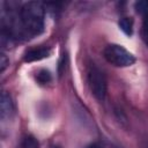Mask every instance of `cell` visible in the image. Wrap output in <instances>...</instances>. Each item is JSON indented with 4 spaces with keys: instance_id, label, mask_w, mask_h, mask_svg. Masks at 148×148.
Listing matches in <instances>:
<instances>
[{
    "instance_id": "277c9868",
    "label": "cell",
    "mask_w": 148,
    "mask_h": 148,
    "mask_svg": "<svg viewBox=\"0 0 148 148\" xmlns=\"http://www.w3.org/2000/svg\"><path fill=\"white\" fill-rule=\"evenodd\" d=\"M50 56V50L46 47H37V49H31L29 50L25 56H24V61L31 62V61H37L40 59H44Z\"/></svg>"
},
{
    "instance_id": "8fae6325",
    "label": "cell",
    "mask_w": 148,
    "mask_h": 148,
    "mask_svg": "<svg viewBox=\"0 0 148 148\" xmlns=\"http://www.w3.org/2000/svg\"><path fill=\"white\" fill-rule=\"evenodd\" d=\"M8 64H9V61L7 60L6 56L5 54H1V57H0V71L3 72L6 69V67H7Z\"/></svg>"
},
{
    "instance_id": "30bf717a",
    "label": "cell",
    "mask_w": 148,
    "mask_h": 148,
    "mask_svg": "<svg viewBox=\"0 0 148 148\" xmlns=\"http://www.w3.org/2000/svg\"><path fill=\"white\" fill-rule=\"evenodd\" d=\"M136 8H138V12H148V2L147 1H140V2H136Z\"/></svg>"
},
{
    "instance_id": "9c48e42d",
    "label": "cell",
    "mask_w": 148,
    "mask_h": 148,
    "mask_svg": "<svg viewBox=\"0 0 148 148\" xmlns=\"http://www.w3.org/2000/svg\"><path fill=\"white\" fill-rule=\"evenodd\" d=\"M37 80L40 82V83H46L51 80V75L49 73V71H40L38 74H37Z\"/></svg>"
},
{
    "instance_id": "52a82bcc",
    "label": "cell",
    "mask_w": 148,
    "mask_h": 148,
    "mask_svg": "<svg viewBox=\"0 0 148 148\" xmlns=\"http://www.w3.org/2000/svg\"><path fill=\"white\" fill-rule=\"evenodd\" d=\"M21 148H39V143H38L37 139H35L31 135H28L23 139V141L21 143Z\"/></svg>"
},
{
    "instance_id": "ba28073f",
    "label": "cell",
    "mask_w": 148,
    "mask_h": 148,
    "mask_svg": "<svg viewBox=\"0 0 148 148\" xmlns=\"http://www.w3.org/2000/svg\"><path fill=\"white\" fill-rule=\"evenodd\" d=\"M141 35H142V39H143L145 44L148 46V12L146 13L145 18H143L142 29H141Z\"/></svg>"
},
{
    "instance_id": "7c38bea8",
    "label": "cell",
    "mask_w": 148,
    "mask_h": 148,
    "mask_svg": "<svg viewBox=\"0 0 148 148\" xmlns=\"http://www.w3.org/2000/svg\"><path fill=\"white\" fill-rule=\"evenodd\" d=\"M88 148H102V147H101L98 143H92V145H90Z\"/></svg>"
},
{
    "instance_id": "3957f363",
    "label": "cell",
    "mask_w": 148,
    "mask_h": 148,
    "mask_svg": "<svg viewBox=\"0 0 148 148\" xmlns=\"http://www.w3.org/2000/svg\"><path fill=\"white\" fill-rule=\"evenodd\" d=\"M87 77H88V84L91 94L95 96L96 99L104 101L106 96V88H108L104 73L95 65H91L88 69Z\"/></svg>"
},
{
    "instance_id": "5b68a950",
    "label": "cell",
    "mask_w": 148,
    "mask_h": 148,
    "mask_svg": "<svg viewBox=\"0 0 148 148\" xmlns=\"http://www.w3.org/2000/svg\"><path fill=\"white\" fill-rule=\"evenodd\" d=\"M0 110H1V118L5 119L7 117H9V114L13 111V103L10 99V96L6 92L2 91L1 94V99H0Z\"/></svg>"
},
{
    "instance_id": "6da1fadb",
    "label": "cell",
    "mask_w": 148,
    "mask_h": 148,
    "mask_svg": "<svg viewBox=\"0 0 148 148\" xmlns=\"http://www.w3.org/2000/svg\"><path fill=\"white\" fill-rule=\"evenodd\" d=\"M21 22L30 35H38L44 29V9L38 2H27L20 12Z\"/></svg>"
},
{
    "instance_id": "8992f818",
    "label": "cell",
    "mask_w": 148,
    "mask_h": 148,
    "mask_svg": "<svg viewBox=\"0 0 148 148\" xmlns=\"http://www.w3.org/2000/svg\"><path fill=\"white\" fill-rule=\"evenodd\" d=\"M119 27L126 35H132V32H133V20L131 17H121L119 20Z\"/></svg>"
},
{
    "instance_id": "7a4b0ae2",
    "label": "cell",
    "mask_w": 148,
    "mask_h": 148,
    "mask_svg": "<svg viewBox=\"0 0 148 148\" xmlns=\"http://www.w3.org/2000/svg\"><path fill=\"white\" fill-rule=\"evenodd\" d=\"M104 58L108 62L117 67H127L135 62V57L124 46L110 44L104 49Z\"/></svg>"
}]
</instances>
